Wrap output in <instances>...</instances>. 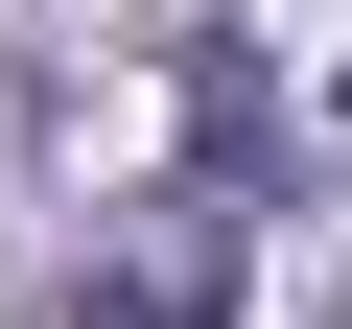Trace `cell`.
<instances>
[{
  "label": "cell",
  "mask_w": 352,
  "mask_h": 329,
  "mask_svg": "<svg viewBox=\"0 0 352 329\" xmlns=\"http://www.w3.org/2000/svg\"><path fill=\"white\" fill-rule=\"evenodd\" d=\"M235 259H258V212L188 164V189H164V235H141V259H94V306H71V329H235Z\"/></svg>",
  "instance_id": "cell-1"
}]
</instances>
